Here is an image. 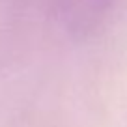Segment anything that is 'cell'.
<instances>
[{
    "mask_svg": "<svg viewBox=\"0 0 127 127\" xmlns=\"http://www.w3.org/2000/svg\"><path fill=\"white\" fill-rule=\"evenodd\" d=\"M110 2L112 0H56V9L60 11L65 24L86 30L97 23Z\"/></svg>",
    "mask_w": 127,
    "mask_h": 127,
    "instance_id": "cell-1",
    "label": "cell"
}]
</instances>
